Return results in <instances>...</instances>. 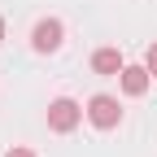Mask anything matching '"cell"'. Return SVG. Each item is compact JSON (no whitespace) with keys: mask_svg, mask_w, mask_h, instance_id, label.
<instances>
[{"mask_svg":"<svg viewBox=\"0 0 157 157\" xmlns=\"http://www.w3.org/2000/svg\"><path fill=\"white\" fill-rule=\"evenodd\" d=\"M87 118H92V127H101V131H113L118 122H122V109H118V101L109 92H96L92 101H87Z\"/></svg>","mask_w":157,"mask_h":157,"instance_id":"obj_1","label":"cell"},{"mask_svg":"<svg viewBox=\"0 0 157 157\" xmlns=\"http://www.w3.org/2000/svg\"><path fill=\"white\" fill-rule=\"evenodd\" d=\"M78 118H83V105L70 101V96H61V101H52V105H48V127H52L57 135L74 131V127H78Z\"/></svg>","mask_w":157,"mask_h":157,"instance_id":"obj_2","label":"cell"},{"mask_svg":"<svg viewBox=\"0 0 157 157\" xmlns=\"http://www.w3.org/2000/svg\"><path fill=\"white\" fill-rule=\"evenodd\" d=\"M61 35H66V26L57 22V17H44V22L31 31V44H35V52H57L61 48Z\"/></svg>","mask_w":157,"mask_h":157,"instance_id":"obj_3","label":"cell"},{"mask_svg":"<svg viewBox=\"0 0 157 157\" xmlns=\"http://www.w3.org/2000/svg\"><path fill=\"white\" fill-rule=\"evenodd\" d=\"M148 83H153L148 66H122V92H127V96H144Z\"/></svg>","mask_w":157,"mask_h":157,"instance_id":"obj_4","label":"cell"},{"mask_svg":"<svg viewBox=\"0 0 157 157\" xmlns=\"http://www.w3.org/2000/svg\"><path fill=\"white\" fill-rule=\"evenodd\" d=\"M122 52H118V48H96L92 52V70L96 74H122Z\"/></svg>","mask_w":157,"mask_h":157,"instance_id":"obj_5","label":"cell"},{"mask_svg":"<svg viewBox=\"0 0 157 157\" xmlns=\"http://www.w3.org/2000/svg\"><path fill=\"white\" fill-rule=\"evenodd\" d=\"M144 66H148V74L157 78V44H148V52H144Z\"/></svg>","mask_w":157,"mask_h":157,"instance_id":"obj_6","label":"cell"},{"mask_svg":"<svg viewBox=\"0 0 157 157\" xmlns=\"http://www.w3.org/2000/svg\"><path fill=\"white\" fill-rule=\"evenodd\" d=\"M5 157H35V153H31V148H9Z\"/></svg>","mask_w":157,"mask_h":157,"instance_id":"obj_7","label":"cell"},{"mask_svg":"<svg viewBox=\"0 0 157 157\" xmlns=\"http://www.w3.org/2000/svg\"><path fill=\"white\" fill-rule=\"evenodd\" d=\"M0 39H5V17H0Z\"/></svg>","mask_w":157,"mask_h":157,"instance_id":"obj_8","label":"cell"}]
</instances>
